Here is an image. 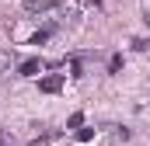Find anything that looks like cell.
Wrapping results in <instances>:
<instances>
[{
	"instance_id": "obj_1",
	"label": "cell",
	"mask_w": 150,
	"mask_h": 146,
	"mask_svg": "<svg viewBox=\"0 0 150 146\" xmlns=\"http://www.w3.org/2000/svg\"><path fill=\"white\" fill-rule=\"evenodd\" d=\"M42 70H45V63H42L38 56H28V59L18 63V77H38Z\"/></svg>"
},
{
	"instance_id": "obj_2",
	"label": "cell",
	"mask_w": 150,
	"mask_h": 146,
	"mask_svg": "<svg viewBox=\"0 0 150 146\" xmlns=\"http://www.w3.org/2000/svg\"><path fill=\"white\" fill-rule=\"evenodd\" d=\"M38 91H42V94H59V91H63V73L42 77V80H38Z\"/></svg>"
},
{
	"instance_id": "obj_3",
	"label": "cell",
	"mask_w": 150,
	"mask_h": 146,
	"mask_svg": "<svg viewBox=\"0 0 150 146\" xmlns=\"http://www.w3.org/2000/svg\"><path fill=\"white\" fill-rule=\"evenodd\" d=\"M56 7H59V0H25V11L28 14H49Z\"/></svg>"
},
{
	"instance_id": "obj_4",
	"label": "cell",
	"mask_w": 150,
	"mask_h": 146,
	"mask_svg": "<svg viewBox=\"0 0 150 146\" xmlns=\"http://www.w3.org/2000/svg\"><path fill=\"white\" fill-rule=\"evenodd\" d=\"M11 73H14L11 56H7V52H0V84H4V80H11Z\"/></svg>"
},
{
	"instance_id": "obj_5",
	"label": "cell",
	"mask_w": 150,
	"mask_h": 146,
	"mask_svg": "<svg viewBox=\"0 0 150 146\" xmlns=\"http://www.w3.org/2000/svg\"><path fill=\"white\" fill-rule=\"evenodd\" d=\"M67 129H84V111H74L67 118Z\"/></svg>"
},
{
	"instance_id": "obj_6",
	"label": "cell",
	"mask_w": 150,
	"mask_h": 146,
	"mask_svg": "<svg viewBox=\"0 0 150 146\" xmlns=\"http://www.w3.org/2000/svg\"><path fill=\"white\" fill-rule=\"evenodd\" d=\"M122 70V56L115 52V56H108V73H119Z\"/></svg>"
},
{
	"instance_id": "obj_7",
	"label": "cell",
	"mask_w": 150,
	"mask_h": 146,
	"mask_svg": "<svg viewBox=\"0 0 150 146\" xmlns=\"http://www.w3.org/2000/svg\"><path fill=\"white\" fill-rule=\"evenodd\" d=\"M0 146H14V136H11V129H0Z\"/></svg>"
},
{
	"instance_id": "obj_8",
	"label": "cell",
	"mask_w": 150,
	"mask_h": 146,
	"mask_svg": "<svg viewBox=\"0 0 150 146\" xmlns=\"http://www.w3.org/2000/svg\"><path fill=\"white\" fill-rule=\"evenodd\" d=\"M133 49H136V52H147L150 42H147V38H133Z\"/></svg>"
},
{
	"instance_id": "obj_9",
	"label": "cell",
	"mask_w": 150,
	"mask_h": 146,
	"mask_svg": "<svg viewBox=\"0 0 150 146\" xmlns=\"http://www.w3.org/2000/svg\"><path fill=\"white\" fill-rule=\"evenodd\" d=\"M77 139H84V143L94 139V129H77Z\"/></svg>"
},
{
	"instance_id": "obj_10",
	"label": "cell",
	"mask_w": 150,
	"mask_h": 146,
	"mask_svg": "<svg viewBox=\"0 0 150 146\" xmlns=\"http://www.w3.org/2000/svg\"><path fill=\"white\" fill-rule=\"evenodd\" d=\"M143 21H147V28H150V11H147V14H143Z\"/></svg>"
}]
</instances>
